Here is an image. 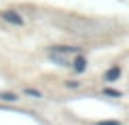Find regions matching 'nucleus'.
<instances>
[{
    "mask_svg": "<svg viewBox=\"0 0 129 125\" xmlns=\"http://www.w3.org/2000/svg\"><path fill=\"white\" fill-rule=\"evenodd\" d=\"M76 47H51V53H61V55H68V53H76Z\"/></svg>",
    "mask_w": 129,
    "mask_h": 125,
    "instance_id": "nucleus-2",
    "label": "nucleus"
},
{
    "mask_svg": "<svg viewBox=\"0 0 129 125\" xmlns=\"http://www.w3.org/2000/svg\"><path fill=\"white\" fill-rule=\"evenodd\" d=\"M68 87H70V89H74V87H78V83H76V81H70Z\"/></svg>",
    "mask_w": 129,
    "mask_h": 125,
    "instance_id": "nucleus-9",
    "label": "nucleus"
},
{
    "mask_svg": "<svg viewBox=\"0 0 129 125\" xmlns=\"http://www.w3.org/2000/svg\"><path fill=\"white\" fill-rule=\"evenodd\" d=\"M0 100H4V102H15V100H17V95H15V93H9V91H2V93H0Z\"/></svg>",
    "mask_w": 129,
    "mask_h": 125,
    "instance_id": "nucleus-5",
    "label": "nucleus"
},
{
    "mask_svg": "<svg viewBox=\"0 0 129 125\" xmlns=\"http://www.w3.org/2000/svg\"><path fill=\"white\" fill-rule=\"evenodd\" d=\"M85 68H87V59L85 57H76L74 59V70H76V72H83Z\"/></svg>",
    "mask_w": 129,
    "mask_h": 125,
    "instance_id": "nucleus-4",
    "label": "nucleus"
},
{
    "mask_svg": "<svg viewBox=\"0 0 129 125\" xmlns=\"http://www.w3.org/2000/svg\"><path fill=\"white\" fill-rule=\"evenodd\" d=\"M119 77H121V68H119V66L110 68L108 72H106V81H110V83H112V81H116Z\"/></svg>",
    "mask_w": 129,
    "mask_h": 125,
    "instance_id": "nucleus-3",
    "label": "nucleus"
},
{
    "mask_svg": "<svg viewBox=\"0 0 129 125\" xmlns=\"http://www.w3.org/2000/svg\"><path fill=\"white\" fill-rule=\"evenodd\" d=\"M25 95H32V97H42V93L38 89H32V87H25Z\"/></svg>",
    "mask_w": 129,
    "mask_h": 125,
    "instance_id": "nucleus-6",
    "label": "nucleus"
},
{
    "mask_svg": "<svg viewBox=\"0 0 129 125\" xmlns=\"http://www.w3.org/2000/svg\"><path fill=\"white\" fill-rule=\"evenodd\" d=\"M2 17L7 19L9 23H13V26H23V19H21V17H19V13H15V11H4Z\"/></svg>",
    "mask_w": 129,
    "mask_h": 125,
    "instance_id": "nucleus-1",
    "label": "nucleus"
},
{
    "mask_svg": "<svg viewBox=\"0 0 129 125\" xmlns=\"http://www.w3.org/2000/svg\"><path fill=\"white\" fill-rule=\"evenodd\" d=\"M98 125H121V121H100Z\"/></svg>",
    "mask_w": 129,
    "mask_h": 125,
    "instance_id": "nucleus-8",
    "label": "nucleus"
},
{
    "mask_svg": "<svg viewBox=\"0 0 129 125\" xmlns=\"http://www.w3.org/2000/svg\"><path fill=\"white\" fill-rule=\"evenodd\" d=\"M104 95H112V97H119V95H121V91H116V89H104Z\"/></svg>",
    "mask_w": 129,
    "mask_h": 125,
    "instance_id": "nucleus-7",
    "label": "nucleus"
}]
</instances>
